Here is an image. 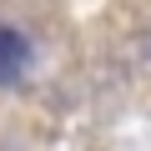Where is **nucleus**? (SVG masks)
Wrapping results in <instances>:
<instances>
[{
    "label": "nucleus",
    "instance_id": "nucleus-1",
    "mask_svg": "<svg viewBox=\"0 0 151 151\" xmlns=\"http://www.w3.org/2000/svg\"><path fill=\"white\" fill-rule=\"evenodd\" d=\"M25 60H30L25 35H20V30H10V25H0V86H10L15 76L25 70Z\"/></svg>",
    "mask_w": 151,
    "mask_h": 151
}]
</instances>
